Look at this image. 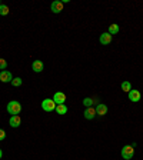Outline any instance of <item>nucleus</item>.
Wrapping results in <instances>:
<instances>
[{
    "label": "nucleus",
    "mask_w": 143,
    "mask_h": 160,
    "mask_svg": "<svg viewBox=\"0 0 143 160\" xmlns=\"http://www.w3.org/2000/svg\"><path fill=\"white\" fill-rule=\"evenodd\" d=\"M11 84H13V86H14V87H19V86H22V79H20V77H14V79H13V80H11Z\"/></svg>",
    "instance_id": "17"
},
{
    "label": "nucleus",
    "mask_w": 143,
    "mask_h": 160,
    "mask_svg": "<svg viewBox=\"0 0 143 160\" xmlns=\"http://www.w3.org/2000/svg\"><path fill=\"white\" fill-rule=\"evenodd\" d=\"M56 111H57L59 115H66V113H67V107L65 105H57V106H56Z\"/></svg>",
    "instance_id": "13"
},
{
    "label": "nucleus",
    "mask_w": 143,
    "mask_h": 160,
    "mask_svg": "<svg viewBox=\"0 0 143 160\" xmlns=\"http://www.w3.org/2000/svg\"><path fill=\"white\" fill-rule=\"evenodd\" d=\"M122 90H123V92H126V93H129V92L132 90V84H130L129 82H123V83H122Z\"/></svg>",
    "instance_id": "14"
},
{
    "label": "nucleus",
    "mask_w": 143,
    "mask_h": 160,
    "mask_svg": "<svg viewBox=\"0 0 143 160\" xmlns=\"http://www.w3.org/2000/svg\"><path fill=\"white\" fill-rule=\"evenodd\" d=\"M83 115H84V117H86L87 120H90V119H93V117L96 116V110H94L93 107H87V109L84 110Z\"/></svg>",
    "instance_id": "9"
},
{
    "label": "nucleus",
    "mask_w": 143,
    "mask_h": 160,
    "mask_svg": "<svg viewBox=\"0 0 143 160\" xmlns=\"http://www.w3.org/2000/svg\"><path fill=\"white\" fill-rule=\"evenodd\" d=\"M129 99L132 100L133 103L139 102V100H140V92H139V90H130V92H129Z\"/></svg>",
    "instance_id": "6"
},
{
    "label": "nucleus",
    "mask_w": 143,
    "mask_h": 160,
    "mask_svg": "<svg viewBox=\"0 0 143 160\" xmlns=\"http://www.w3.org/2000/svg\"><path fill=\"white\" fill-rule=\"evenodd\" d=\"M6 67H7V61H6L5 59H0V69H2V72L5 70Z\"/></svg>",
    "instance_id": "19"
},
{
    "label": "nucleus",
    "mask_w": 143,
    "mask_h": 160,
    "mask_svg": "<svg viewBox=\"0 0 143 160\" xmlns=\"http://www.w3.org/2000/svg\"><path fill=\"white\" fill-rule=\"evenodd\" d=\"M32 69H33L36 73H40L42 70H43V61L34 60V61H33V64H32Z\"/></svg>",
    "instance_id": "8"
},
{
    "label": "nucleus",
    "mask_w": 143,
    "mask_h": 160,
    "mask_svg": "<svg viewBox=\"0 0 143 160\" xmlns=\"http://www.w3.org/2000/svg\"><path fill=\"white\" fill-rule=\"evenodd\" d=\"M0 14L2 16H7L9 14V7L5 5H0Z\"/></svg>",
    "instance_id": "16"
},
{
    "label": "nucleus",
    "mask_w": 143,
    "mask_h": 160,
    "mask_svg": "<svg viewBox=\"0 0 143 160\" xmlns=\"http://www.w3.org/2000/svg\"><path fill=\"white\" fill-rule=\"evenodd\" d=\"M83 105L86 106V107H90V106L93 105V99H89V97L87 99H84L83 100Z\"/></svg>",
    "instance_id": "18"
},
{
    "label": "nucleus",
    "mask_w": 143,
    "mask_h": 160,
    "mask_svg": "<svg viewBox=\"0 0 143 160\" xmlns=\"http://www.w3.org/2000/svg\"><path fill=\"white\" fill-rule=\"evenodd\" d=\"M56 103L53 102V99H44L43 102H42V109H43L44 111H52L56 109Z\"/></svg>",
    "instance_id": "2"
},
{
    "label": "nucleus",
    "mask_w": 143,
    "mask_h": 160,
    "mask_svg": "<svg viewBox=\"0 0 143 160\" xmlns=\"http://www.w3.org/2000/svg\"><path fill=\"white\" fill-rule=\"evenodd\" d=\"M20 110H22V106H20V103L16 102V100H13V102H10V103L7 105V111H9L10 115H13V116H17V115L20 113Z\"/></svg>",
    "instance_id": "1"
},
{
    "label": "nucleus",
    "mask_w": 143,
    "mask_h": 160,
    "mask_svg": "<svg viewBox=\"0 0 143 160\" xmlns=\"http://www.w3.org/2000/svg\"><path fill=\"white\" fill-rule=\"evenodd\" d=\"M2 156H3V152H2V149H0V159H2Z\"/></svg>",
    "instance_id": "21"
},
{
    "label": "nucleus",
    "mask_w": 143,
    "mask_h": 160,
    "mask_svg": "<svg viewBox=\"0 0 143 160\" xmlns=\"http://www.w3.org/2000/svg\"><path fill=\"white\" fill-rule=\"evenodd\" d=\"M62 10H63V3H62V2L57 0V2H53V3H52V11H53V13H60Z\"/></svg>",
    "instance_id": "7"
},
{
    "label": "nucleus",
    "mask_w": 143,
    "mask_h": 160,
    "mask_svg": "<svg viewBox=\"0 0 143 160\" xmlns=\"http://www.w3.org/2000/svg\"><path fill=\"white\" fill-rule=\"evenodd\" d=\"M0 80H2L3 83L11 82V80H13V76H11L10 72H7V70H3V72L0 73Z\"/></svg>",
    "instance_id": "5"
},
{
    "label": "nucleus",
    "mask_w": 143,
    "mask_h": 160,
    "mask_svg": "<svg viewBox=\"0 0 143 160\" xmlns=\"http://www.w3.org/2000/svg\"><path fill=\"white\" fill-rule=\"evenodd\" d=\"M117 32H119V26H117V24H110L109 32H107V33L109 34H116Z\"/></svg>",
    "instance_id": "15"
},
{
    "label": "nucleus",
    "mask_w": 143,
    "mask_h": 160,
    "mask_svg": "<svg viewBox=\"0 0 143 160\" xmlns=\"http://www.w3.org/2000/svg\"><path fill=\"white\" fill-rule=\"evenodd\" d=\"M5 137H6V133H5V130H2V129H0V140H3Z\"/></svg>",
    "instance_id": "20"
},
{
    "label": "nucleus",
    "mask_w": 143,
    "mask_h": 160,
    "mask_svg": "<svg viewBox=\"0 0 143 160\" xmlns=\"http://www.w3.org/2000/svg\"><path fill=\"white\" fill-rule=\"evenodd\" d=\"M53 102H55L56 105H63V103L66 102V94L62 93V92L55 93V96H53Z\"/></svg>",
    "instance_id": "4"
},
{
    "label": "nucleus",
    "mask_w": 143,
    "mask_h": 160,
    "mask_svg": "<svg viewBox=\"0 0 143 160\" xmlns=\"http://www.w3.org/2000/svg\"><path fill=\"white\" fill-rule=\"evenodd\" d=\"M106 113H107V107H106L105 105H97V107H96V115L97 116H105Z\"/></svg>",
    "instance_id": "11"
},
{
    "label": "nucleus",
    "mask_w": 143,
    "mask_h": 160,
    "mask_svg": "<svg viewBox=\"0 0 143 160\" xmlns=\"http://www.w3.org/2000/svg\"><path fill=\"white\" fill-rule=\"evenodd\" d=\"M135 155V149H133V146H125L123 149H122V157L125 160H130Z\"/></svg>",
    "instance_id": "3"
},
{
    "label": "nucleus",
    "mask_w": 143,
    "mask_h": 160,
    "mask_svg": "<svg viewBox=\"0 0 143 160\" xmlns=\"http://www.w3.org/2000/svg\"><path fill=\"white\" fill-rule=\"evenodd\" d=\"M20 123H22V120H20L19 116H11V119H10V126L11 127H19Z\"/></svg>",
    "instance_id": "12"
},
{
    "label": "nucleus",
    "mask_w": 143,
    "mask_h": 160,
    "mask_svg": "<svg viewBox=\"0 0 143 160\" xmlns=\"http://www.w3.org/2000/svg\"><path fill=\"white\" fill-rule=\"evenodd\" d=\"M110 42H112V34L109 33H103V34H100V43L102 44H109Z\"/></svg>",
    "instance_id": "10"
}]
</instances>
